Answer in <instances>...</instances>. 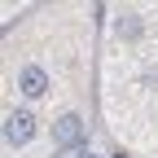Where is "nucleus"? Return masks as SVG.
<instances>
[{
  "mask_svg": "<svg viewBox=\"0 0 158 158\" xmlns=\"http://www.w3.org/2000/svg\"><path fill=\"white\" fill-rule=\"evenodd\" d=\"M31 132H35V118H31L27 110H18V114L5 118V141H9V145H27Z\"/></svg>",
  "mask_w": 158,
  "mask_h": 158,
  "instance_id": "nucleus-1",
  "label": "nucleus"
},
{
  "mask_svg": "<svg viewBox=\"0 0 158 158\" xmlns=\"http://www.w3.org/2000/svg\"><path fill=\"white\" fill-rule=\"evenodd\" d=\"M118 158H123V154H118Z\"/></svg>",
  "mask_w": 158,
  "mask_h": 158,
  "instance_id": "nucleus-4",
  "label": "nucleus"
},
{
  "mask_svg": "<svg viewBox=\"0 0 158 158\" xmlns=\"http://www.w3.org/2000/svg\"><path fill=\"white\" fill-rule=\"evenodd\" d=\"M79 136H84V123L75 114H62L53 123V145H79Z\"/></svg>",
  "mask_w": 158,
  "mask_h": 158,
  "instance_id": "nucleus-2",
  "label": "nucleus"
},
{
  "mask_svg": "<svg viewBox=\"0 0 158 158\" xmlns=\"http://www.w3.org/2000/svg\"><path fill=\"white\" fill-rule=\"evenodd\" d=\"M18 88H22L27 97H44L48 92V75L40 70V66H27L22 75H18Z\"/></svg>",
  "mask_w": 158,
  "mask_h": 158,
  "instance_id": "nucleus-3",
  "label": "nucleus"
}]
</instances>
